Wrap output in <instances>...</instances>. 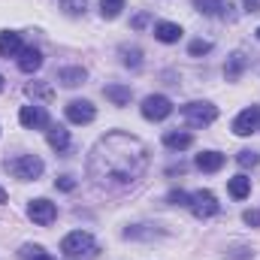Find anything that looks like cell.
<instances>
[{
    "label": "cell",
    "instance_id": "obj_34",
    "mask_svg": "<svg viewBox=\"0 0 260 260\" xmlns=\"http://www.w3.org/2000/svg\"><path fill=\"white\" fill-rule=\"evenodd\" d=\"M227 254H230L233 260H245V257H251V251H248V248H233V251H227Z\"/></svg>",
    "mask_w": 260,
    "mask_h": 260
},
{
    "label": "cell",
    "instance_id": "obj_8",
    "mask_svg": "<svg viewBox=\"0 0 260 260\" xmlns=\"http://www.w3.org/2000/svg\"><path fill=\"white\" fill-rule=\"evenodd\" d=\"M97 118V109L91 100H70L67 103V121L73 124H91Z\"/></svg>",
    "mask_w": 260,
    "mask_h": 260
},
{
    "label": "cell",
    "instance_id": "obj_5",
    "mask_svg": "<svg viewBox=\"0 0 260 260\" xmlns=\"http://www.w3.org/2000/svg\"><path fill=\"white\" fill-rule=\"evenodd\" d=\"M188 209L194 212V218H200V221L215 218V215L221 212V206H218V200H215L212 191H194V194H191V203H188Z\"/></svg>",
    "mask_w": 260,
    "mask_h": 260
},
{
    "label": "cell",
    "instance_id": "obj_25",
    "mask_svg": "<svg viewBox=\"0 0 260 260\" xmlns=\"http://www.w3.org/2000/svg\"><path fill=\"white\" fill-rule=\"evenodd\" d=\"M236 164H239L242 170H254V167L260 164V154H257V151H251V148H245V151H239V154H236Z\"/></svg>",
    "mask_w": 260,
    "mask_h": 260
},
{
    "label": "cell",
    "instance_id": "obj_32",
    "mask_svg": "<svg viewBox=\"0 0 260 260\" xmlns=\"http://www.w3.org/2000/svg\"><path fill=\"white\" fill-rule=\"evenodd\" d=\"M55 185H58L61 191H73V188H76V179H73V176H58Z\"/></svg>",
    "mask_w": 260,
    "mask_h": 260
},
{
    "label": "cell",
    "instance_id": "obj_13",
    "mask_svg": "<svg viewBox=\"0 0 260 260\" xmlns=\"http://www.w3.org/2000/svg\"><path fill=\"white\" fill-rule=\"evenodd\" d=\"M40 67H43V52L37 46H24L18 52V70L21 73H37Z\"/></svg>",
    "mask_w": 260,
    "mask_h": 260
},
{
    "label": "cell",
    "instance_id": "obj_23",
    "mask_svg": "<svg viewBox=\"0 0 260 260\" xmlns=\"http://www.w3.org/2000/svg\"><path fill=\"white\" fill-rule=\"evenodd\" d=\"M118 55H121V64L130 67V70H139V67H142V49H139V46H127V43H124V46L118 49Z\"/></svg>",
    "mask_w": 260,
    "mask_h": 260
},
{
    "label": "cell",
    "instance_id": "obj_20",
    "mask_svg": "<svg viewBox=\"0 0 260 260\" xmlns=\"http://www.w3.org/2000/svg\"><path fill=\"white\" fill-rule=\"evenodd\" d=\"M103 94H106V100H109L112 106H127L130 97H133V91H130L127 85H106Z\"/></svg>",
    "mask_w": 260,
    "mask_h": 260
},
{
    "label": "cell",
    "instance_id": "obj_16",
    "mask_svg": "<svg viewBox=\"0 0 260 260\" xmlns=\"http://www.w3.org/2000/svg\"><path fill=\"white\" fill-rule=\"evenodd\" d=\"M164 145L173 148V151H185V148L194 145V136L185 133V130H170V133H164Z\"/></svg>",
    "mask_w": 260,
    "mask_h": 260
},
{
    "label": "cell",
    "instance_id": "obj_35",
    "mask_svg": "<svg viewBox=\"0 0 260 260\" xmlns=\"http://www.w3.org/2000/svg\"><path fill=\"white\" fill-rule=\"evenodd\" d=\"M185 170H188L185 164H173V167H167V176H182Z\"/></svg>",
    "mask_w": 260,
    "mask_h": 260
},
{
    "label": "cell",
    "instance_id": "obj_37",
    "mask_svg": "<svg viewBox=\"0 0 260 260\" xmlns=\"http://www.w3.org/2000/svg\"><path fill=\"white\" fill-rule=\"evenodd\" d=\"M0 203H6V191L3 188H0Z\"/></svg>",
    "mask_w": 260,
    "mask_h": 260
},
{
    "label": "cell",
    "instance_id": "obj_4",
    "mask_svg": "<svg viewBox=\"0 0 260 260\" xmlns=\"http://www.w3.org/2000/svg\"><path fill=\"white\" fill-rule=\"evenodd\" d=\"M182 115L191 127H209L215 118H218V106L206 103V100H194V103H185L182 106Z\"/></svg>",
    "mask_w": 260,
    "mask_h": 260
},
{
    "label": "cell",
    "instance_id": "obj_21",
    "mask_svg": "<svg viewBox=\"0 0 260 260\" xmlns=\"http://www.w3.org/2000/svg\"><path fill=\"white\" fill-rule=\"evenodd\" d=\"M154 37H157L160 43H179V40H182V27L173 24V21H157V24H154Z\"/></svg>",
    "mask_w": 260,
    "mask_h": 260
},
{
    "label": "cell",
    "instance_id": "obj_15",
    "mask_svg": "<svg viewBox=\"0 0 260 260\" xmlns=\"http://www.w3.org/2000/svg\"><path fill=\"white\" fill-rule=\"evenodd\" d=\"M46 139H49V145H52L58 154H64L67 148H70V130H67L64 124H49Z\"/></svg>",
    "mask_w": 260,
    "mask_h": 260
},
{
    "label": "cell",
    "instance_id": "obj_24",
    "mask_svg": "<svg viewBox=\"0 0 260 260\" xmlns=\"http://www.w3.org/2000/svg\"><path fill=\"white\" fill-rule=\"evenodd\" d=\"M121 9H124V0H103L100 3V15L103 18H118Z\"/></svg>",
    "mask_w": 260,
    "mask_h": 260
},
{
    "label": "cell",
    "instance_id": "obj_1",
    "mask_svg": "<svg viewBox=\"0 0 260 260\" xmlns=\"http://www.w3.org/2000/svg\"><path fill=\"white\" fill-rule=\"evenodd\" d=\"M148 170V145L124 130L100 136L88 154V176L100 188H127Z\"/></svg>",
    "mask_w": 260,
    "mask_h": 260
},
{
    "label": "cell",
    "instance_id": "obj_30",
    "mask_svg": "<svg viewBox=\"0 0 260 260\" xmlns=\"http://www.w3.org/2000/svg\"><path fill=\"white\" fill-rule=\"evenodd\" d=\"M167 203H173V206H188V203H191V194H185V191H170V194H167Z\"/></svg>",
    "mask_w": 260,
    "mask_h": 260
},
{
    "label": "cell",
    "instance_id": "obj_17",
    "mask_svg": "<svg viewBox=\"0 0 260 260\" xmlns=\"http://www.w3.org/2000/svg\"><path fill=\"white\" fill-rule=\"evenodd\" d=\"M197 170H203V173H218L221 167H224V154L221 151H203V154H197Z\"/></svg>",
    "mask_w": 260,
    "mask_h": 260
},
{
    "label": "cell",
    "instance_id": "obj_22",
    "mask_svg": "<svg viewBox=\"0 0 260 260\" xmlns=\"http://www.w3.org/2000/svg\"><path fill=\"white\" fill-rule=\"evenodd\" d=\"M227 191L233 200H245V197L251 194V179L248 176H233L230 182H227Z\"/></svg>",
    "mask_w": 260,
    "mask_h": 260
},
{
    "label": "cell",
    "instance_id": "obj_18",
    "mask_svg": "<svg viewBox=\"0 0 260 260\" xmlns=\"http://www.w3.org/2000/svg\"><path fill=\"white\" fill-rule=\"evenodd\" d=\"M85 79H88V73H85L82 67H61V70H58V82H61L64 88H79Z\"/></svg>",
    "mask_w": 260,
    "mask_h": 260
},
{
    "label": "cell",
    "instance_id": "obj_33",
    "mask_svg": "<svg viewBox=\"0 0 260 260\" xmlns=\"http://www.w3.org/2000/svg\"><path fill=\"white\" fill-rule=\"evenodd\" d=\"M130 24H133V30H142V27L148 24V12H139V15H133V21H130Z\"/></svg>",
    "mask_w": 260,
    "mask_h": 260
},
{
    "label": "cell",
    "instance_id": "obj_29",
    "mask_svg": "<svg viewBox=\"0 0 260 260\" xmlns=\"http://www.w3.org/2000/svg\"><path fill=\"white\" fill-rule=\"evenodd\" d=\"M212 52V43L209 40H194L191 46H188V55L191 58H200V55H209Z\"/></svg>",
    "mask_w": 260,
    "mask_h": 260
},
{
    "label": "cell",
    "instance_id": "obj_39",
    "mask_svg": "<svg viewBox=\"0 0 260 260\" xmlns=\"http://www.w3.org/2000/svg\"><path fill=\"white\" fill-rule=\"evenodd\" d=\"M257 40H260V27H257Z\"/></svg>",
    "mask_w": 260,
    "mask_h": 260
},
{
    "label": "cell",
    "instance_id": "obj_10",
    "mask_svg": "<svg viewBox=\"0 0 260 260\" xmlns=\"http://www.w3.org/2000/svg\"><path fill=\"white\" fill-rule=\"evenodd\" d=\"M18 121H21V127H27V130H43V127H49V112L43 106H21Z\"/></svg>",
    "mask_w": 260,
    "mask_h": 260
},
{
    "label": "cell",
    "instance_id": "obj_36",
    "mask_svg": "<svg viewBox=\"0 0 260 260\" xmlns=\"http://www.w3.org/2000/svg\"><path fill=\"white\" fill-rule=\"evenodd\" d=\"M245 12H260V0H245Z\"/></svg>",
    "mask_w": 260,
    "mask_h": 260
},
{
    "label": "cell",
    "instance_id": "obj_6",
    "mask_svg": "<svg viewBox=\"0 0 260 260\" xmlns=\"http://www.w3.org/2000/svg\"><path fill=\"white\" fill-rule=\"evenodd\" d=\"M142 115H145L148 121H164V118H170V115H173L170 97H164V94H148V97L142 100Z\"/></svg>",
    "mask_w": 260,
    "mask_h": 260
},
{
    "label": "cell",
    "instance_id": "obj_3",
    "mask_svg": "<svg viewBox=\"0 0 260 260\" xmlns=\"http://www.w3.org/2000/svg\"><path fill=\"white\" fill-rule=\"evenodd\" d=\"M3 167H6L9 176H15V179H21V182H34V179H40L43 170H46V164H43L37 154H18V157L6 160Z\"/></svg>",
    "mask_w": 260,
    "mask_h": 260
},
{
    "label": "cell",
    "instance_id": "obj_14",
    "mask_svg": "<svg viewBox=\"0 0 260 260\" xmlns=\"http://www.w3.org/2000/svg\"><path fill=\"white\" fill-rule=\"evenodd\" d=\"M21 49H24L21 46V34H15V30H3L0 34V58H18Z\"/></svg>",
    "mask_w": 260,
    "mask_h": 260
},
{
    "label": "cell",
    "instance_id": "obj_11",
    "mask_svg": "<svg viewBox=\"0 0 260 260\" xmlns=\"http://www.w3.org/2000/svg\"><path fill=\"white\" fill-rule=\"evenodd\" d=\"M194 6L203 12V15H215V18H227V21L236 18L230 0H194Z\"/></svg>",
    "mask_w": 260,
    "mask_h": 260
},
{
    "label": "cell",
    "instance_id": "obj_12",
    "mask_svg": "<svg viewBox=\"0 0 260 260\" xmlns=\"http://www.w3.org/2000/svg\"><path fill=\"white\" fill-rule=\"evenodd\" d=\"M167 230L160 224H133L124 227V239H139V242H151V239H160Z\"/></svg>",
    "mask_w": 260,
    "mask_h": 260
},
{
    "label": "cell",
    "instance_id": "obj_27",
    "mask_svg": "<svg viewBox=\"0 0 260 260\" xmlns=\"http://www.w3.org/2000/svg\"><path fill=\"white\" fill-rule=\"evenodd\" d=\"M24 91H27L30 97H43V100H52V97H55V91H52L49 85H43V82H30Z\"/></svg>",
    "mask_w": 260,
    "mask_h": 260
},
{
    "label": "cell",
    "instance_id": "obj_26",
    "mask_svg": "<svg viewBox=\"0 0 260 260\" xmlns=\"http://www.w3.org/2000/svg\"><path fill=\"white\" fill-rule=\"evenodd\" d=\"M18 260H55L52 254H46L40 245H24L21 248V254H18Z\"/></svg>",
    "mask_w": 260,
    "mask_h": 260
},
{
    "label": "cell",
    "instance_id": "obj_9",
    "mask_svg": "<svg viewBox=\"0 0 260 260\" xmlns=\"http://www.w3.org/2000/svg\"><path fill=\"white\" fill-rule=\"evenodd\" d=\"M257 127H260V106L242 109V112L236 115V121H233V133H236V136H251Z\"/></svg>",
    "mask_w": 260,
    "mask_h": 260
},
{
    "label": "cell",
    "instance_id": "obj_38",
    "mask_svg": "<svg viewBox=\"0 0 260 260\" xmlns=\"http://www.w3.org/2000/svg\"><path fill=\"white\" fill-rule=\"evenodd\" d=\"M0 91H3V76H0Z\"/></svg>",
    "mask_w": 260,
    "mask_h": 260
},
{
    "label": "cell",
    "instance_id": "obj_7",
    "mask_svg": "<svg viewBox=\"0 0 260 260\" xmlns=\"http://www.w3.org/2000/svg\"><path fill=\"white\" fill-rule=\"evenodd\" d=\"M27 218L34 221V224H40V227H49L55 218H58V206L55 203H49V200H30V206H27Z\"/></svg>",
    "mask_w": 260,
    "mask_h": 260
},
{
    "label": "cell",
    "instance_id": "obj_31",
    "mask_svg": "<svg viewBox=\"0 0 260 260\" xmlns=\"http://www.w3.org/2000/svg\"><path fill=\"white\" fill-rule=\"evenodd\" d=\"M242 221H245L248 227H260V209H248V212L242 215Z\"/></svg>",
    "mask_w": 260,
    "mask_h": 260
},
{
    "label": "cell",
    "instance_id": "obj_19",
    "mask_svg": "<svg viewBox=\"0 0 260 260\" xmlns=\"http://www.w3.org/2000/svg\"><path fill=\"white\" fill-rule=\"evenodd\" d=\"M245 67H248V58H245L242 52L230 55L227 64H224V76H227V82H239V76L245 73Z\"/></svg>",
    "mask_w": 260,
    "mask_h": 260
},
{
    "label": "cell",
    "instance_id": "obj_2",
    "mask_svg": "<svg viewBox=\"0 0 260 260\" xmlns=\"http://www.w3.org/2000/svg\"><path fill=\"white\" fill-rule=\"evenodd\" d=\"M61 251H64L67 257L73 260H88L97 254V242H94V236L91 233H85V230H73V233H67L64 239H61Z\"/></svg>",
    "mask_w": 260,
    "mask_h": 260
},
{
    "label": "cell",
    "instance_id": "obj_28",
    "mask_svg": "<svg viewBox=\"0 0 260 260\" xmlns=\"http://www.w3.org/2000/svg\"><path fill=\"white\" fill-rule=\"evenodd\" d=\"M85 6H88V0H61V9L67 15H85Z\"/></svg>",
    "mask_w": 260,
    "mask_h": 260
}]
</instances>
